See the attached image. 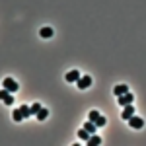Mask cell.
<instances>
[{"instance_id":"cell-1","label":"cell","mask_w":146,"mask_h":146,"mask_svg":"<svg viewBox=\"0 0 146 146\" xmlns=\"http://www.w3.org/2000/svg\"><path fill=\"white\" fill-rule=\"evenodd\" d=\"M119 105H121V107H125V105H131V103H133V101H135V96H133V94H131V92H127V94H123V96H119Z\"/></svg>"},{"instance_id":"cell-2","label":"cell","mask_w":146,"mask_h":146,"mask_svg":"<svg viewBox=\"0 0 146 146\" xmlns=\"http://www.w3.org/2000/svg\"><path fill=\"white\" fill-rule=\"evenodd\" d=\"M76 86H78L80 90H88L92 86V76H80L78 82H76Z\"/></svg>"},{"instance_id":"cell-3","label":"cell","mask_w":146,"mask_h":146,"mask_svg":"<svg viewBox=\"0 0 146 146\" xmlns=\"http://www.w3.org/2000/svg\"><path fill=\"white\" fill-rule=\"evenodd\" d=\"M2 86H4L8 92H18V88H20V86H18V82H16V80H12V78H4Z\"/></svg>"},{"instance_id":"cell-4","label":"cell","mask_w":146,"mask_h":146,"mask_svg":"<svg viewBox=\"0 0 146 146\" xmlns=\"http://www.w3.org/2000/svg\"><path fill=\"white\" fill-rule=\"evenodd\" d=\"M133 115H135V107H133V103H131V105H125V109H123V113H121V117H123L125 121H129Z\"/></svg>"},{"instance_id":"cell-5","label":"cell","mask_w":146,"mask_h":146,"mask_svg":"<svg viewBox=\"0 0 146 146\" xmlns=\"http://www.w3.org/2000/svg\"><path fill=\"white\" fill-rule=\"evenodd\" d=\"M0 100L4 101L6 105H12V103H14V98H12V96H10V92L6 90V88H4V90L0 92Z\"/></svg>"},{"instance_id":"cell-6","label":"cell","mask_w":146,"mask_h":146,"mask_svg":"<svg viewBox=\"0 0 146 146\" xmlns=\"http://www.w3.org/2000/svg\"><path fill=\"white\" fill-rule=\"evenodd\" d=\"M129 125H131L133 129H142V125H144V121H142L140 117H135V115H133V117L129 119Z\"/></svg>"},{"instance_id":"cell-7","label":"cell","mask_w":146,"mask_h":146,"mask_svg":"<svg viewBox=\"0 0 146 146\" xmlns=\"http://www.w3.org/2000/svg\"><path fill=\"white\" fill-rule=\"evenodd\" d=\"M78 78H80L78 70H70V72H66V76H64V80H66L68 84H70V82H78Z\"/></svg>"},{"instance_id":"cell-8","label":"cell","mask_w":146,"mask_h":146,"mask_svg":"<svg viewBox=\"0 0 146 146\" xmlns=\"http://www.w3.org/2000/svg\"><path fill=\"white\" fill-rule=\"evenodd\" d=\"M127 92H129V86H125V84H119V86H115L113 94L119 98V96H123V94H127Z\"/></svg>"},{"instance_id":"cell-9","label":"cell","mask_w":146,"mask_h":146,"mask_svg":"<svg viewBox=\"0 0 146 146\" xmlns=\"http://www.w3.org/2000/svg\"><path fill=\"white\" fill-rule=\"evenodd\" d=\"M84 129H86L90 135H96V131H98V125L94 123V121H90V119H88V123L84 125Z\"/></svg>"},{"instance_id":"cell-10","label":"cell","mask_w":146,"mask_h":146,"mask_svg":"<svg viewBox=\"0 0 146 146\" xmlns=\"http://www.w3.org/2000/svg\"><path fill=\"white\" fill-rule=\"evenodd\" d=\"M53 27H41V31H39V35L43 37V39H49V37H53Z\"/></svg>"},{"instance_id":"cell-11","label":"cell","mask_w":146,"mask_h":146,"mask_svg":"<svg viewBox=\"0 0 146 146\" xmlns=\"http://www.w3.org/2000/svg\"><path fill=\"white\" fill-rule=\"evenodd\" d=\"M98 144H101V138L98 135H92L88 138V146H98Z\"/></svg>"},{"instance_id":"cell-12","label":"cell","mask_w":146,"mask_h":146,"mask_svg":"<svg viewBox=\"0 0 146 146\" xmlns=\"http://www.w3.org/2000/svg\"><path fill=\"white\" fill-rule=\"evenodd\" d=\"M12 119H14V121H18V123H20L22 119H25V117H23V113H22V109H14V113H12Z\"/></svg>"},{"instance_id":"cell-13","label":"cell","mask_w":146,"mask_h":146,"mask_svg":"<svg viewBox=\"0 0 146 146\" xmlns=\"http://www.w3.org/2000/svg\"><path fill=\"white\" fill-rule=\"evenodd\" d=\"M47 117H49V109L41 107V109H39V113H37V119H39V121H45Z\"/></svg>"},{"instance_id":"cell-14","label":"cell","mask_w":146,"mask_h":146,"mask_svg":"<svg viewBox=\"0 0 146 146\" xmlns=\"http://www.w3.org/2000/svg\"><path fill=\"white\" fill-rule=\"evenodd\" d=\"M90 133H88V131H86V129H80V131H78V138H80V140H86V142H88V138H90Z\"/></svg>"},{"instance_id":"cell-15","label":"cell","mask_w":146,"mask_h":146,"mask_svg":"<svg viewBox=\"0 0 146 146\" xmlns=\"http://www.w3.org/2000/svg\"><path fill=\"white\" fill-rule=\"evenodd\" d=\"M98 117H100V111H96V109L88 113V119H90V121H94V123L98 121Z\"/></svg>"},{"instance_id":"cell-16","label":"cell","mask_w":146,"mask_h":146,"mask_svg":"<svg viewBox=\"0 0 146 146\" xmlns=\"http://www.w3.org/2000/svg\"><path fill=\"white\" fill-rule=\"evenodd\" d=\"M20 109H22L23 117H29V115H31V107H27V105H22V107H20Z\"/></svg>"},{"instance_id":"cell-17","label":"cell","mask_w":146,"mask_h":146,"mask_svg":"<svg viewBox=\"0 0 146 146\" xmlns=\"http://www.w3.org/2000/svg\"><path fill=\"white\" fill-rule=\"evenodd\" d=\"M39 109H41V103H37V101H35L33 105H31V115H37Z\"/></svg>"},{"instance_id":"cell-18","label":"cell","mask_w":146,"mask_h":146,"mask_svg":"<svg viewBox=\"0 0 146 146\" xmlns=\"http://www.w3.org/2000/svg\"><path fill=\"white\" fill-rule=\"evenodd\" d=\"M105 123H107V119H105L103 115H100V117H98V121H96V125H98V129H100V127H103Z\"/></svg>"}]
</instances>
